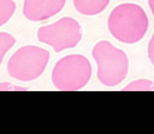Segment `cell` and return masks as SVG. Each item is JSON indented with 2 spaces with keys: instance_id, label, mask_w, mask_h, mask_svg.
Wrapping results in <instances>:
<instances>
[{
  "instance_id": "8",
  "label": "cell",
  "mask_w": 154,
  "mask_h": 134,
  "mask_svg": "<svg viewBox=\"0 0 154 134\" xmlns=\"http://www.w3.org/2000/svg\"><path fill=\"white\" fill-rule=\"evenodd\" d=\"M154 89V83L147 78L137 79L131 81L125 86L124 91H151Z\"/></svg>"
},
{
  "instance_id": "7",
  "label": "cell",
  "mask_w": 154,
  "mask_h": 134,
  "mask_svg": "<svg viewBox=\"0 0 154 134\" xmlns=\"http://www.w3.org/2000/svg\"><path fill=\"white\" fill-rule=\"evenodd\" d=\"M110 0H73L74 7L81 14L92 16L103 11Z\"/></svg>"
},
{
  "instance_id": "6",
  "label": "cell",
  "mask_w": 154,
  "mask_h": 134,
  "mask_svg": "<svg viewBox=\"0 0 154 134\" xmlns=\"http://www.w3.org/2000/svg\"><path fill=\"white\" fill-rule=\"evenodd\" d=\"M66 0H24L23 13L32 21L47 19L61 10Z\"/></svg>"
},
{
  "instance_id": "9",
  "label": "cell",
  "mask_w": 154,
  "mask_h": 134,
  "mask_svg": "<svg viewBox=\"0 0 154 134\" xmlns=\"http://www.w3.org/2000/svg\"><path fill=\"white\" fill-rule=\"evenodd\" d=\"M16 10V4L13 0H0V27L5 24Z\"/></svg>"
},
{
  "instance_id": "10",
  "label": "cell",
  "mask_w": 154,
  "mask_h": 134,
  "mask_svg": "<svg viewBox=\"0 0 154 134\" xmlns=\"http://www.w3.org/2000/svg\"><path fill=\"white\" fill-rule=\"evenodd\" d=\"M16 39L10 34L0 33V64L5 53L14 45Z\"/></svg>"
},
{
  "instance_id": "4",
  "label": "cell",
  "mask_w": 154,
  "mask_h": 134,
  "mask_svg": "<svg viewBox=\"0 0 154 134\" xmlns=\"http://www.w3.org/2000/svg\"><path fill=\"white\" fill-rule=\"evenodd\" d=\"M49 58V53L35 46L19 48L10 57L7 71L13 78L28 81L35 79L44 71Z\"/></svg>"
},
{
  "instance_id": "12",
  "label": "cell",
  "mask_w": 154,
  "mask_h": 134,
  "mask_svg": "<svg viewBox=\"0 0 154 134\" xmlns=\"http://www.w3.org/2000/svg\"><path fill=\"white\" fill-rule=\"evenodd\" d=\"M148 5L153 16H154V0H148Z\"/></svg>"
},
{
  "instance_id": "1",
  "label": "cell",
  "mask_w": 154,
  "mask_h": 134,
  "mask_svg": "<svg viewBox=\"0 0 154 134\" xmlns=\"http://www.w3.org/2000/svg\"><path fill=\"white\" fill-rule=\"evenodd\" d=\"M107 25L109 33L117 40L133 44L141 40L145 36L149 27V19L140 5L123 3L111 11Z\"/></svg>"
},
{
  "instance_id": "3",
  "label": "cell",
  "mask_w": 154,
  "mask_h": 134,
  "mask_svg": "<svg viewBox=\"0 0 154 134\" xmlns=\"http://www.w3.org/2000/svg\"><path fill=\"white\" fill-rule=\"evenodd\" d=\"M91 75V66L85 56L72 54L60 59L54 66L52 80L61 91H76L84 87Z\"/></svg>"
},
{
  "instance_id": "2",
  "label": "cell",
  "mask_w": 154,
  "mask_h": 134,
  "mask_svg": "<svg viewBox=\"0 0 154 134\" xmlns=\"http://www.w3.org/2000/svg\"><path fill=\"white\" fill-rule=\"evenodd\" d=\"M92 56L97 66V78L102 84L114 87L125 80L129 71V62L124 51L103 40L94 45Z\"/></svg>"
},
{
  "instance_id": "5",
  "label": "cell",
  "mask_w": 154,
  "mask_h": 134,
  "mask_svg": "<svg viewBox=\"0 0 154 134\" xmlns=\"http://www.w3.org/2000/svg\"><path fill=\"white\" fill-rule=\"evenodd\" d=\"M39 41L51 46L55 51L75 47L82 37L79 22L72 18L64 17L51 25L40 27L37 33Z\"/></svg>"
},
{
  "instance_id": "11",
  "label": "cell",
  "mask_w": 154,
  "mask_h": 134,
  "mask_svg": "<svg viewBox=\"0 0 154 134\" xmlns=\"http://www.w3.org/2000/svg\"><path fill=\"white\" fill-rule=\"evenodd\" d=\"M147 54L149 59L154 66V33L148 43Z\"/></svg>"
}]
</instances>
